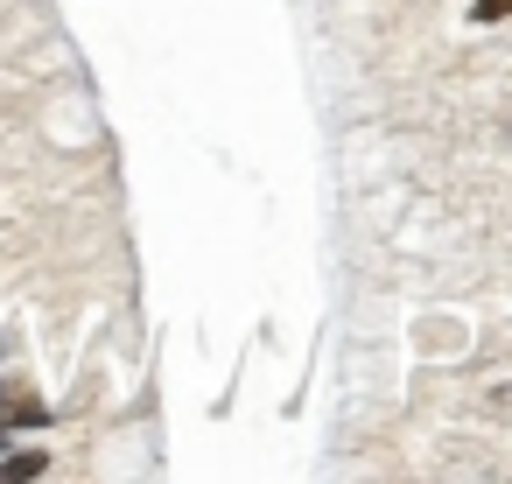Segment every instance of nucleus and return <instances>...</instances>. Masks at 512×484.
<instances>
[{"mask_svg":"<svg viewBox=\"0 0 512 484\" xmlns=\"http://www.w3.org/2000/svg\"><path fill=\"white\" fill-rule=\"evenodd\" d=\"M43 414H50L43 400L15 393V386H0V428H22V421H43Z\"/></svg>","mask_w":512,"mask_h":484,"instance_id":"1","label":"nucleus"},{"mask_svg":"<svg viewBox=\"0 0 512 484\" xmlns=\"http://www.w3.org/2000/svg\"><path fill=\"white\" fill-rule=\"evenodd\" d=\"M36 470H50V456L43 449H15L8 463H0V484H8V477H36Z\"/></svg>","mask_w":512,"mask_h":484,"instance_id":"2","label":"nucleus"}]
</instances>
